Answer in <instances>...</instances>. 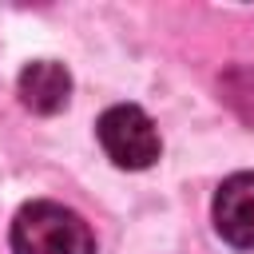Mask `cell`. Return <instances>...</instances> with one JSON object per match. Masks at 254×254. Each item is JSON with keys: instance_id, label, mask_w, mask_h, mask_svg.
Masks as SVG:
<instances>
[{"instance_id": "cell-4", "label": "cell", "mask_w": 254, "mask_h": 254, "mask_svg": "<svg viewBox=\"0 0 254 254\" xmlns=\"http://www.w3.org/2000/svg\"><path fill=\"white\" fill-rule=\"evenodd\" d=\"M16 91H20V103L36 115H56L67 107L71 99V75L64 64L56 60H32L20 79H16Z\"/></svg>"}, {"instance_id": "cell-2", "label": "cell", "mask_w": 254, "mask_h": 254, "mask_svg": "<svg viewBox=\"0 0 254 254\" xmlns=\"http://www.w3.org/2000/svg\"><path fill=\"white\" fill-rule=\"evenodd\" d=\"M95 135H99V147L107 151V159L115 167H127V171H143L159 159V131L151 123V115L135 103H115L99 115L95 123Z\"/></svg>"}, {"instance_id": "cell-5", "label": "cell", "mask_w": 254, "mask_h": 254, "mask_svg": "<svg viewBox=\"0 0 254 254\" xmlns=\"http://www.w3.org/2000/svg\"><path fill=\"white\" fill-rule=\"evenodd\" d=\"M222 99L254 127V67H230L222 75Z\"/></svg>"}, {"instance_id": "cell-3", "label": "cell", "mask_w": 254, "mask_h": 254, "mask_svg": "<svg viewBox=\"0 0 254 254\" xmlns=\"http://www.w3.org/2000/svg\"><path fill=\"white\" fill-rule=\"evenodd\" d=\"M214 230L238 250L254 246V171H238L218 187V194H214Z\"/></svg>"}, {"instance_id": "cell-1", "label": "cell", "mask_w": 254, "mask_h": 254, "mask_svg": "<svg viewBox=\"0 0 254 254\" xmlns=\"http://www.w3.org/2000/svg\"><path fill=\"white\" fill-rule=\"evenodd\" d=\"M16 254H95L87 222L60 202H28L12 218Z\"/></svg>"}]
</instances>
